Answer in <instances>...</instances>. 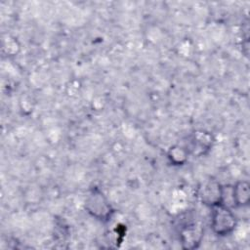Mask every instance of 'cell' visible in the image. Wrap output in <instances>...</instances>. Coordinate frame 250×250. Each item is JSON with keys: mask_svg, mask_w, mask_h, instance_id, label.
Listing matches in <instances>:
<instances>
[{"mask_svg": "<svg viewBox=\"0 0 250 250\" xmlns=\"http://www.w3.org/2000/svg\"><path fill=\"white\" fill-rule=\"evenodd\" d=\"M196 196L201 204L211 208L224 203L225 188L216 179L208 178L199 184L196 189Z\"/></svg>", "mask_w": 250, "mask_h": 250, "instance_id": "cell-3", "label": "cell"}, {"mask_svg": "<svg viewBox=\"0 0 250 250\" xmlns=\"http://www.w3.org/2000/svg\"><path fill=\"white\" fill-rule=\"evenodd\" d=\"M215 143L213 135L206 130H195L189 137V142L187 146L190 155L196 157L205 155L209 152Z\"/></svg>", "mask_w": 250, "mask_h": 250, "instance_id": "cell-4", "label": "cell"}, {"mask_svg": "<svg viewBox=\"0 0 250 250\" xmlns=\"http://www.w3.org/2000/svg\"><path fill=\"white\" fill-rule=\"evenodd\" d=\"M204 237V228L198 223H188L180 229V242L184 249L197 248Z\"/></svg>", "mask_w": 250, "mask_h": 250, "instance_id": "cell-5", "label": "cell"}, {"mask_svg": "<svg viewBox=\"0 0 250 250\" xmlns=\"http://www.w3.org/2000/svg\"><path fill=\"white\" fill-rule=\"evenodd\" d=\"M230 195L234 206H248L250 203V184L245 180L237 181L230 188Z\"/></svg>", "mask_w": 250, "mask_h": 250, "instance_id": "cell-6", "label": "cell"}, {"mask_svg": "<svg viewBox=\"0 0 250 250\" xmlns=\"http://www.w3.org/2000/svg\"><path fill=\"white\" fill-rule=\"evenodd\" d=\"M210 226L212 231L218 236L231 234L237 227V218L229 205L220 203L210 208Z\"/></svg>", "mask_w": 250, "mask_h": 250, "instance_id": "cell-1", "label": "cell"}, {"mask_svg": "<svg viewBox=\"0 0 250 250\" xmlns=\"http://www.w3.org/2000/svg\"><path fill=\"white\" fill-rule=\"evenodd\" d=\"M189 155L187 146L181 145H173L167 150V159L174 166L185 165L188 162Z\"/></svg>", "mask_w": 250, "mask_h": 250, "instance_id": "cell-7", "label": "cell"}, {"mask_svg": "<svg viewBox=\"0 0 250 250\" xmlns=\"http://www.w3.org/2000/svg\"><path fill=\"white\" fill-rule=\"evenodd\" d=\"M86 212L102 222H107L113 215L114 209L106 195L99 188H91L84 200Z\"/></svg>", "mask_w": 250, "mask_h": 250, "instance_id": "cell-2", "label": "cell"}]
</instances>
